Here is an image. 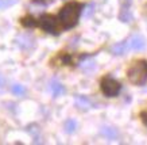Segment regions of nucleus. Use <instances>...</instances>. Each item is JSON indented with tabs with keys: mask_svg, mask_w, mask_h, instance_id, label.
I'll return each instance as SVG.
<instances>
[{
	"mask_svg": "<svg viewBox=\"0 0 147 145\" xmlns=\"http://www.w3.org/2000/svg\"><path fill=\"white\" fill-rule=\"evenodd\" d=\"M82 7L84 5L77 3V1H71V3H67L66 5H63L61 11H59V20H61L63 27L71 29L76 26L77 22H78V18H80Z\"/></svg>",
	"mask_w": 147,
	"mask_h": 145,
	"instance_id": "1",
	"label": "nucleus"
},
{
	"mask_svg": "<svg viewBox=\"0 0 147 145\" xmlns=\"http://www.w3.org/2000/svg\"><path fill=\"white\" fill-rule=\"evenodd\" d=\"M128 80L135 86H142L147 82V61L140 60L134 63L127 71Z\"/></svg>",
	"mask_w": 147,
	"mask_h": 145,
	"instance_id": "2",
	"label": "nucleus"
},
{
	"mask_svg": "<svg viewBox=\"0 0 147 145\" xmlns=\"http://www.w3.org/2000/svg\"><path fill=\"white\" fill-rule=\"evenodd\" d=\"M101 91L102 94L105 96H109V98H113L116 96L121 90V84L117 80H115L113 77H109V76H105L102 77L101 80Z\"/></svg>",
	"mask_w": 147,
	"mask_h": 145,
	"instance_id": "3",
	"label": "nucleus"
},
{
	"mask_svg": "<svg viewBox=\"0 0 147 145\" xmlns=\"http://www.w3.org/2000/svg\"><path fill=\"white\" fill-rule=\"evenodd\" d=\"M39 25H40V27L43 29L46 33H49V34H54V35H58V34H59L58 20L53 15L43 14L39 19Z\"/></svg>",
	"mask_w": 147,
	"mask_h": 145,
	"instance_id": "4",
	"label": "nucleus"
},
{
	"mask_svg": "<svg viewBox=\"0 0 147 145\" xmlns=\"http://www.w3.org/2000/svg\"><path fill=\"white\" fill-rule=\"evenodd\" d=\"M128 48L134 50H143L146 48V41L142 35H132L128 41Z\"/></svg>",
	"mask_w": 147,
	"mask_h": 145,
	"instance_id": "5",
	"label": "nucleus"
},
{
	"mask_svg": "<svg viewBox=\"0 0 147 145\" xmlns=\"http://www.w3.org/2000/svg\"><path fill=\"white\" fill-rule=\"evenodd\" d=\"M100 133H101L105 138H108V140H116V138L119 137L117 130H116L115 127H111V126H102Z\"/></svg>",
	"mask_w": 147,
	"mask_h": 145,
	"instance_id": "6",
	"label": "nucleus"
},
{
	"mask_svg": "<svg viewBox=\"0 0 147 145\" xmlns=\"http://www.w3.org/2000/svg\"><path fill=\"white\" fill-rule=\"evenodd\" d=\"M49 88H50V91H51V94H53L54 96H59V95H62V94H65V88H63V86L59 82H57V80H51L50 84H49Z\"/></svg>",
	"mask_w": 147,
	"mask_h": 145,
	"instance_id": "7",
	"label": "nucleus"
},
{
	"mask_svg": "<svg viewBox=\"0 0 147 145\" xmlns=\"http://www.w3.org/2000/svg\"><path fill=\"white\" fill-rule=\"evenodd\" d=\"M76 104H77V107H80L81 110H88L92 107V102L86 96H82V95L76 96Z\"/></svg>",
	"mask_w": 147,
	"mask_h": 145,
	"instance_id": "8",
	"label": "nucleus"
},
{
	"mask_svg": "<svg viewBox=\"0 0 147 145\" xmlns=\"http://www.w3.org/2000/svg\"><path fill=\"white\" fill-rule=\"evenodd\" d=\"M18 45L22 49H30L31 46H34V38L30 35H22L18 38Z\"/></svg>",
	"mask_w": 147,
	"mask_h": 145,
	"instance_id": "9",
	"label": "nucleus"
},
{
	"mask_svg": "<svg viewBox=\"0 0 147 145\" xmlns=\"http://www.w3.org/2000/svg\"><path fill=\"white\" fill-rule=\"evenodd\" d=\"M119 19H120L123 23H129V22H132L134 16H132V12L129 11L128 7H121L120 12H119Z\"/></svg>",
	"mask_w": 147,
	"mask_h": 145,
	"instance_id": "10",
	"label": "nucleus"
},
{
	"mask_svg": "<svg viewBox=\"0 0 147 145\" xmlns=\"http://www.w3.org/2000/svg\"><path fill=\"white\" fill-rule=\"evenodd\" d=\"M128 49V44L125 42H117L115 45L112 46V53L115 56H123L125 54V52Z\"/></svg>",
	"mask_w": 147,
	"mask_h": 145,
	"instance_id": "11",
	"label": "nucleus"
},
{
	"mask_svg": "<svg viewBox=\"0 0 147 145\" xmlns=\"http://www.w3.org/2000/svg\"><path fill=\"white\" fill-rule=\"evenodd\" d=\"M63 126H65V131L70 134V133H74V131H76L77 123H76V121H74V119H66Z\"/></svg>",
	"mask_w": 147,
	"mask_h": 145,
	"instance_id": "12",
	"label": "nucleus"
},
{
	"mask_svg": "<svg viewBox=\"0 0 147 145\" xmlns=\"http://www.w3.org/2000/svg\"><path fill=\"white\" fill-rule=\"evenodd\" d=\"M11 91H12V94H15V95H18V96H23L26 94V88L23 86H20V84H13L11 87Z\"/></svg>",
	"mask_w": 147,
	"mask_h": 145,
	"instance_id": "13",
	"label": "nucleus"
},
{
	"mask_svg": "<svg viewBox=\"0 0 147 145\" xmlns=\"http://www.w3.org/2000/svg\"><path fill=\"white\" fill-rule=\"evenodd\" d=\"M22 25L24 26V27H34V26H36V20L32 16H24V18L22 19Z\"/></svg>",
	"mask_w": 147,
	"mask_h": 145,
	"instance_id": "14",
	"label": "nucleus"
},
{
	"mask_svg": "<svg viewBox=\"0 0 147 145\" xmlns=\"http://www.w3.org/2000/svg\"><path fill=\"white\" fill-rule=\"evenodd\" d=\"M16 0H0V10L5 8V7H8V5H12Z\"/></svg>",
	"mask_w": 147,
	"mask_h": 145,
	"instance_id": "15",
	"label": "nucleus"
},
{
	"mask_svg": "<svg viewBox=\"0 0 147 145\" xmlns=\"http://www.w3.org/2000/svg\"><path fill=\"white\" fill-rule=\"evenodd\" d=\"M93 8H94V5L93 4H90L86 7V10L84 11V16L85 18H88V16H90V15L93 14Z\"/></svg>",
	"mask_w": 147,
	"mask_h": 145,
	"instance_id": "16",
	"label": "nucleus"
},
{
	"mask_svg": "<svg viewBox=\"0 0 147 145\" xmlns=\"http://www.w3.org/2000/svg\"><path fill=\"white\" fill-rule=\"evenodd\" d=\"M81 67H82V69H85V71H88V69H93L94 68V63L93 61H88V63L81 64Z\"/></svg>",
	"mask_w": 147,
	"mask_h": 145,
	"instance_id": "17",
	"label": "nucleus"
},
{
	"mask_svg": "<svg viewBox=\"0 0 147 145\" xmlns=\"http://www.w3.org/2000/svg\"><path fill=\"white\" fill-rule=\"evenodd\" d=\"M140 118H142L143 123L147 126V111H142V113H140Z\"/></svg>",
	"mask_w": 147,
	"mask_h": 145,
	"instance_id": "18",
	"label": "nucleus"
},
{
	"mask_svg": "<svg viewBox=\"0 0 147 145\" xmlns=\"http://www.w3.org/2000/svg\"><path fill=\"white\" fill-rule=\"evenodd\" d=\"M120 3L123 7H129V4L132 3V0H120Z\"/></svg>",
	"mask_w": 147,
	"mask_h": 145,
	"instance_id": "19",
	"label": "nucleus"
},
{
	"mask_svg": "<svg viewBox=\"0 0 147 145\" xmlns=\"http://www.w3.org/2000/svg\"><path fill=\"white\" fill-rule=\"evenodd\" d=\"M4 84H5V80H4V77H3V76H1V75H0V90H1V88L4 87Z\"/></svg>",
	"mask_w": 147,
	"mask_h": 145,
	"instance_id": "20",
	"label": "nucleus"
}]
</instances>
